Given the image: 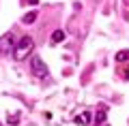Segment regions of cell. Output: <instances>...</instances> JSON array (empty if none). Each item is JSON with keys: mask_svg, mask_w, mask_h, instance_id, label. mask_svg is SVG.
Masks as SVG:
<instances>
[{"mask_svg": "<svg viewBox=\"0 0 129 126\" xmlns=\"http://www.w3.org/2000/svg\"><path fill=\"white\" fill-rule=\"evenodd\" d=\"M35 19H37V11H30V13H26V15L22 17V22H24V24H32Z\"/></svg>", "mask_w": 129, "mask_h": 126, "instance_id": "obj_6", "label": "cell"}, {"mask_svg": "<svg viewBox=\"0 0 129 126\" xmlns=\"http://www.w3.org/2000/svg\"><path fill=\"white\" fill-rule=\"evenodd\" d=\"M106 120V105H99V115H97V122L95 124H101V122ZM92 124V126H95Z\"/></svg>", "mask_w": 129, "mask_h": 126, "instance_id": "obj_7", "label": "cell"}, {"mask_svg": "<svg viewBox=\"0 0 129 126\" xmlns=\"http://www.w3.org/2000/svg\"><path fill=\"white\" fill-rule=\"evenodd\" d=\"M75 124H82V126H90V113L88 111H82L75 115Z\"/></svg>", "mask_w": 129, "mask_h": 126, "instance_id": "obj_4", "label": "cell"}, {"mask_svg": "<svg viewBox=\"0 0 129 126\" xmlns=\"http://www.w3.org/2000/svg\"><path fill=\"white\" fill-rule=\"evenodd\" d=\"M64 36H67V34H64V30H56L54 34H52V43H54V45H56V43H62Z\"/></svg>", "mask_w": 129, "mask_h": 126, "instance_id": "obj_5", "label": "cell"}, {"mask_svg": "<svg viewBox=\"0 0 129 126\" xmlns=\"http://www.w3.org/2000/svg\"><path fill=\"white\" fill-rule=\"evenodd\" d=\"M11 49H15V41H13V34H5L0 39V54H11Z\"/></svg>", "mask_w": 129, "mask_h": 126, "instance_id": "obj_3", "label": "cell"}, {"mask_svg": "<svg viewBox=\"0 0 129 126\" xmlns=\"http://www.w3.org/2000/svg\"><path fill=\"white\" fill-rule=\"evenodd\" d=\"M30 5H37V0H30Z\"/></svg>", "mask_w": 129, "mask_h": 126, "instance_id": "obj_10", "label": "cell"}, {"mask_svg": "<svg viewBox=\"0 0 129 126\" xmlns=\"http://www.w3.org/2000/svg\"><path fill=\"white\" fill-rule=\"evenodd\" d=\"M32 49H35V41H32V36H22L19 43L15 45V49H13V58L15 60H24L26 56L32 54Z\"/></svg>", "mask_w": 129, "mask_h": 126, "instance_id": "obj_1", "label": "cell"}, {"mask_svg": "<svg viewBox=\"0 0 129 126\" xmlns=\"http://www.w3.org/2000/svg\"><path fill=\"white\" fill-rule=\"evenodd\" d=\"M125 79H129V68H125Z\"/></svg>", "mask_w": 129, "mask_h": 126, "instance_id": "obj_9", "label": "cell"}, {"mask_svg": "<svg viewBox=\"0 0 129 126\" xmlns=\"http://www.w3.org/2000/svg\"><path fill=\"white\" fill-rule=\"evenodd\" d=\"M30 71L37 77H45L47 75V66H45V62H43L39 56H32L30 58Z\"/></svg>", "mask_w": 129, "mask_h": 126, "instance_id": "obj_2", "label": "cell"}, {"mask_svg": "<svg viewBox=\"0 0 129 126\" xmlns=\"http://www.w3.org/2000/svg\"><path fill=\"white\" fill-rule=\"evenodd\" d=\"M116 60H118V62H127V60H129V49L118 51V54H116Z\"/></svg>", "mask_w": 129, "mask_h": 126, "instance_id": "obj_8", "label": "cell"}]
</instances>
